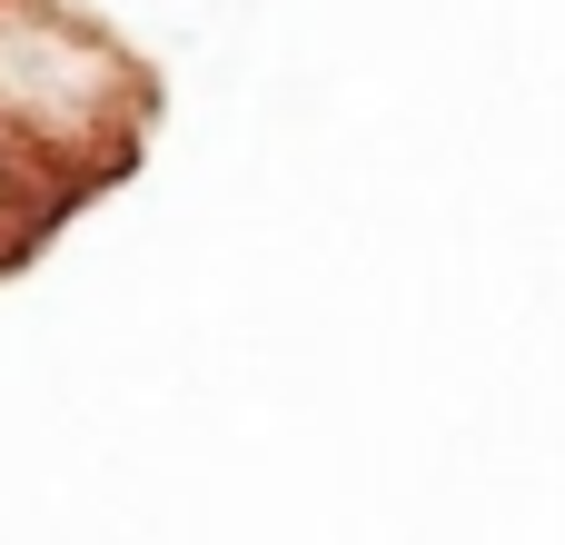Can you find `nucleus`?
I'll list each match as a JSON object with an SVG mask.
<instances>
[{"label":"nucleus","instance_id":"nucleus-1","mask_svg":"<svg viewBox=\"0 0 565 545\" xmlns=\"http://www.w3.org/2000/svg\"><path fill=\"white\" fill-rule=\"evenodd\" d=\"M10 169H20V149H10V129H0V189H10Z\"/></svg>","mask_w":565,"mask_h":545}]
</instances>
